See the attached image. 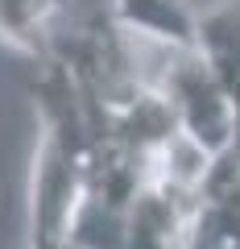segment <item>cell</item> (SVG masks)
<instances>
[{"instance_id": "1", "label": "cell", "mask_w": 240, "mask_h": 249, "mask_svg": "<svg viewBox=\"0 0 240 249\" xmlns=\"http://www.w3.org/2000/svg\"><path fill=\"white\" fill-rule=\"evenodd\" d=\"M158 88L174 108L178 129L195 145H203L211 158L236 145L240 108L232 104V96L224 91V83L215 79V71L207 67L199 50H170V62L161 67Z\"/></svg>"}, {"instance_id": "2", "label": "cell", "mask_w": 240, "mask_h": 249, "mask_svg": "<svg viewBox=\"0 0 240 249\" xmlns=\"http://www.w3.org/2000/svg\"><path fill=\"white\" fill-rule=\"evenodd\" d=\"M191 249H240V145L211 158L199 187Z\"/></svg>"}, {"instance_id": "3", "label": "cell", "mask_w": 240, "mask_h": 249, "mask_svg": "<svg viewBox=\"0 0 240 249\" xmlns=\"http://www.w3.org/2000/svg\"><path fill=\"white\" fill-rule=\"evenodd\" d=\"M108 17L128 37H149L166 50H199V13L187 0H112Z\"/></svg>"}, {"instance_id": "4", "label": "cell", "mask_w": 240, "mask_h": 249, "mask_svg": "<svg viewBox=\"0 0 240 249\" xmlns=\"http://www.w3.org/2000/svg\"><path fill=\"white\" fill-rule=\"evenodd\" d=\"M199 54L240 108V0H220L199 13Z\"/></svg>"}, {"instance_id": "5", "label": "cell", "mask_w": 240, "mask_h": 249, "mask_svg": "<svg viewBox=\"0 0 240 249\" xmlns=\"http://www.w3.org/2000/svg\"><path fill=\"white\" fill-rule=\"evenodd\" d=\"M66 0H0V37L21 54H42L50 50V21Z\"/></svg>"}, {"instance_id": "6", "label": "cell", "mask_w": 240, "mask_h": 249, "mask_svg": "<svg viewBox=\"0 0 240 249\" xmlns=\"http://www.w3.org/2000/svg\"><path fill=\"white\" fill-rule=\"evenodd\" d=\"M236 145H240V133H236Z\"/></svg>"}]
</instances>
